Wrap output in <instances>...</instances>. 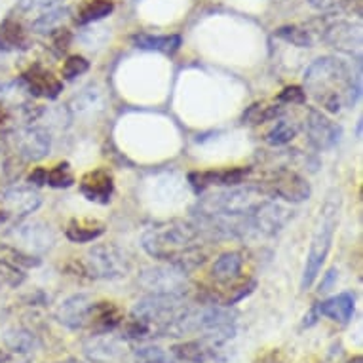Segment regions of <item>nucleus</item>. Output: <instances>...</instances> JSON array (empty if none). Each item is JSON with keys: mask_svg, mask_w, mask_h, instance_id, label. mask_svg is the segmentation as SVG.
<instances>
[{"mask_svg": "<svg viewBox=\"0 0 363 363\" xmlns=\"http://www.w3.org/2000/svg\"><path fill=\"white\" fill-rule=\"evenodd\" d=\"M143 250L152 259L164 261L173 267L186 268L203 262L202 230L198 225L185 220H167L150 226L143 234Z\"/></svg>", "mask_w": 363, "mask_h": 363, "instance_id": "obj_1", "label": "nucleus"}, {"mask_svg": "<svg viewBox=\"0 0 363 363\" xmlns=\"http://www.w3.org/2000/svg\"><path fill=\"white\" fill-rule=\"evenodd\" d=\"M304 86L318 105L329 113L352 107L359 97V78L352 74L346 63L335 57L315 60L304 72Z\"/></svg>", "mask_w": 363, "mask_h": 363, "instance_id": "obj_2", "label": "nucleus"}, {"mask_svg": "<svg viewBox=\"0 0 363 363\" xmlns=\"http://www.w3.org/2000/svg\"><path fill=\"white\" fill-rule=\"evenodd\" d=\"M340 202L342 200H340L339 192H329L328 200H325L322 211H320V219H318L314 236H312V242H310L306 264H304L303 270V280H301V289L303 291L312 287V284H314L318 274H320V270H322L323 262L328 259L331 244H333L335 228L339 225Z\"/></svg>", "mask_w": 363, "mask_h": 363, "instance_id": "obj_3", "label": "nucleus"}, {"mask_svg": "<svg viewBox=\"0 0 363 363\" xmlns=\"http://www.w3.org/2000/svg\"><path fill=\"white\" fill-rule=\"evenodd\" d=\"M186 308L189 306L181 295H149L133 306L131 320L145 325L149 335L152 331L166 335L167 328L179 320Z\"/></svg>", "mask_w": 363, "mask_h": 363, "instance_id": "obj_4", "label": "nucleus"}, {"mask_svg": "<svg viewBox=\"0 0 363 363\" xmlns=\"http://www.w3.org/2000/svg\"><path fill=\"white\" fill-rule=\"evenodd\" d=\"M264 202V192L259 186L230 189L215 192L198 202L202 215H230V217H247Z\"/></svg>", "mask_w": 363, "mask_h": 363, "instance_id": "obj_5", "label": "nucleus"}, {"mask_svg": "<svg viewBox=\"0 0 363 363\" xmlns=\"http://www.w3.org/2000/svg\"><path fill=\"white\" fill-rule=\"evenodd\" d=\"M84 267L91 278L114 280L130 272V259L118 245L97 244L86 253Z\"/></svg>", "mask_w": 363, "mask_h": 363, "instance_id": "obj_6", "label": "nucleus"}, {"mask_svg": "<svg viewBox=\"0 0 363 363\" xmlns=\"http://www.w3.org/2000/svg\"><path fill=\"white\" fill-rule=\"evenodd\" d=\"M139 286L150 295H185L189 278L183 268L166 264V267H149L139 274Z\"/></svg>", "mask_w": 363, "mask_h": 363, "instance_id": "obj_7", "label": "nucleus"}, {"mask_svg": "<svg viewBox=\"0 0 363 363\" xmlns=\"http://www.w3.org/2000/svg\"><path fill=\"white\" fill-rule=\"evenodd\" d=\"M261 189V186H259ZM264 194L268 196H278L286 202H304L308 200L310 194H312V189L306 183V179L301 177L298 173L287 169V167H281V169H276L270 177L267 179V183L262 185L261 189Z\"/></svg>", "mask_w": 363, "mask_h": 363, "instance_id": "obj_8", "label": "nucleus"}, {"mask_svg": "<svg viewBox=\"0 0 363 363\" xmlns=\"http://www.w3.org/2000/svg\"><path fill=\"white\" fill-rule=\"evenodd\" d=\"M304 130L310 145L318 150H329L337 147L342 138V128L329 120L322 111L318 108H308L306 120H304Z\"/></svg>", "mask_w": 363, "mask_h": 363, "instance_id": "obj_9", "label": "nucleus"}, {"mask_svg": "<svg viewBox=\"0 0 363 363\" xmlns=\"http://www.w3.org/2000/svg\"><path fill=\"white\" fill-rule=\"evenodd\" d=\"M94 301L86 293H77V295H71L69 298H65L63 303L60 304V308L55 312V318L61 325H65L69 329H84L86 325H89V320H91V310H94Z\"/></svg>", "mask_w": 363, "mask_h": 363, "instance_id": "obj_10", "label": "nucleus"}, {"mask_svg": "<svg viewBox=\"0 0 363 363\" xmlns=\"http://www.w3.org/2000/svg\"><path fill=\"white\" fill-rule=\"evenodd\" d=\"M251 217V228H255L257 233L262 234H276L280 233L281 228L289 223L293 217V211L286 206H280L276 202H264L250 215Z\"/></svg>", "mask_w": 363, "mask_h": 363, "instance_id": "obj_11", "label": "nucleus"}, {"mask_svg": "<svg viewBox=\"0 0 363 363\" xmlns=\"http://www.w3.org/2000/svg\"><path fill=\"white\" fill-rule=\"evenodd\" d=\"M323 40L342 54L356 55L362 52V27L352 21H335L325 29Z\"/></svg>", "mask_w": 363, "mask_h": 363, "instance_id": "obj_12", "label": "nucleus"}, {"mask_svg": "<svg viewBox=\"0 0 363 363\" xmlns=\"http://www.w3.org/2000/svg\"><path fill=\"white\" fill-rule=\"evenodd\" d=\"M251 173L250 167H228V169H209V172L189 173L192 189L202 192L209 186H238Z\"/></svg>", "mask_w": 363, "mask_h": 363, "instance_id": "obj_13", "label": "nucleus"}, {"mask_svg": "<svg viewBox=\"0 0 363 363\" xmlns=\"http://www.w3.org/2000/svg\"><path fill=\"white\" fill-rule=\"evenodd\" d=\"M21 82L30 96L35 97H46V99H55L63 91V82L46 71L42 65H33L29 71L23 72Z\"/></svg>", "mask_w": 363, "mask_h": 363, "instance_id": "obj_14", "label": "nucleus"}, {"mask_svg": "<svg viewBox=\"0 0 363 363\" xmlns=\"http://www.w3.org/2000/svg\"><path fill=\"white\" fill-rule=\"evenodd\" d=\"M80 192L86 200L96 203H108L114 192L113 175L107 169H94L80 179Z\"/></svg>", "mask_w": 363, "mask_h": 363, "instance_id": "obj_15", "label": "nucleus"}, {"mask_svg": "<svg viewBox=\"0 0 363 363\" xmlns=\"http://www.w3.org/2000/svg\"><path fill=\"white\" fill-rule=\"evenodd\" d=\"M84 354L94 363H116L124 356V345L122 340L114 339L113 335L99 333L86 340Z\"/></svg>", "mask_w": 363, "mask_h": 363, "instance_id": "obj_16", "label": "nucleus"}, {"mask_svg": "<svg viewBox=\"0 0 363 363\" xmlns=\"http://www.w3.org/2000/svg\"><path fill=\"white\" fill-rule=\"evenodd\" d=\"M19 149L27 160H42L52 149V138L42 128H29L19 139Z\"/></svg>", "mask_w": 363, "mask_h": 363, "instance_id": "obj_17", "label": "nucleus"}, {"mask_svg": "<svg viewBox=\"0 0 363 363\" xmlns=\"http://www.w3.org/2000/svg\"><path fill=\"white\" fill-rule=\"evenodd\" d=\"M354 308H356V301L352 293H340L337 297H331L328 301L318 304L315 314L325 315L329 320L339 323H348L354 315Z\"/></svg>", "mask_w": 363, "mask_h": 363, "instance_id": "obj_18", "label": "nucleus"}, {"mask_svg": "<svg viewBox=\"0 0 363 363\" xmlns=\"http://www.w3.org/2000/svg\"><path fill=\"white\" fill-rule=\"evenodd\" d=\"M219 348H215L208 340H189L181 342L172 348V356H175L181 362L186 363H206L208 359H213L217 356Z\"/></svg>", "mask_w": 363, "mask_h": 363, "instance_id": "obj_19", "label": "nucleus"}, {"mask_svg": "<svg viewBox=\"0 0 363 363\" xmlns=\"http://www.w3.org/2000/svg\"><path fill=\"white\" fill-rule=\"evenodd\" d=\"M131 42L141 50L162 52L166 55H173L181 48V36L179 35H147V33H139V35L131 36Z\"/></svg>", "mask_w": 363, "mask_h": 363, "instance_id": "obj_20", "label": "nucleus"}, {"mask_svg": "<svg viewBox=\"0 0 363 363\" xmlns=\"http://www.w3.org/2000/svg\"><path fill=\"white\" fill-rule=\"evenodd\" d=\"M23 228L25 242L29 244V247L33 251L44 253V251H50L54 247L55 234L50 225H44L40 220H36V223H29Z\"/></svg>", "mask_w": 363, "mask_h": 363, "instance_id": "obj_21", "label": "nucleus"}, {"mask_svg": "<svg viewBox=\"0 0 363 363\" xmlns=\"http://www.w3.org/2000/svg\"><path fill=\"white\" fill-rule=\"evenodd\" d=\"M242 264H244V259L236 251H230V253H223V255L215 261L213 268H211V276L215 280L220 281V284H228L238 278L240 270H242Z\"/></svg>", "mask_w": 363, "mask_h": 363, "instance_id": "obj_22", "label": "nucleus"}, {"mask_svg": "<svg viewBox=\"0 0 363 363\" xmlns=\"http://www.w3.org/2000/svg\"><path fill=\"white\" fill-rule=\"evenodd\" d=\"M67 238L74 242V244H86V242H94L99 236L105 234V226L101 223H94V220H71L69 226L65 228Z\"/></svg>", "mask_w": 363, "mask_h": 363, "instance_id": "obj_23", "label": "nucleus"}, {"mask_svg": "<svg viewBox=\"0 0 363 363\" xmlns=\"http://www.w3.org/2000/svg\"><path fill=\"white\" fill-rule=\"evenodd\" d=\"M27 36L19 21L8 18L0 23V50L4 52H13V50L25 48Z\"/></svg>", "mask_w": 363, "mask_h": 363, "instance_id": "obj_24", "label": "nucleus"}, {"mask_svg": "<svg viewBox=\"0 0 363 363\" xmlns=\"http://www.w3.org/2000/svg\"><path fill=\"white\" fill-rule=\"evenodd\" d=\"M120 318H122V315H120L118 308H116L113 303H99L94 304L89 323H91V325H97V329H99L101 333H111V331L120 323Z\"/></svg>", "mask_w": 363, "mask_h": 363, "instance_id": "obj_25", "label": "nucleus"}, {"mask_svg": "<svg viewBox=\"0 0 363 363\" xmlns=\"http://www.w3.org/2000/svg\"><path fill=\"white\" fill-rule=\"evenodd\" d=\"M8 202L12 203V211H16L18 215H27L40 208L42 198L38 192L30 191V189H19V191L8 194Z\"/></svg>", "mask_w": 363, "mask_h": 363, "instance_id": "obj_26", "label": "nucleus"}, {"mask_svg": "<svg viewBox=\"0 0 363 363\" xmlns=\"http://www.w3.org/2000/svg\"><path fill=\"white\" fill-rule=\"evenodd\" d=\"M114 10L113 0H89L86 6L80 8V12L77 16L78 25H89L96 23L99 19H105L111 16Z\"/></svg>", "mask_w": 363, "mask_h": 363, "instance_id": "obj_27", "label": "nucleus"}, {"mask_svg": "<svg viewBox=\"0 0 363 363\" xmlns=\"http://www.w3.org/2000/svg\"><path fill=\"white\" fill-rule=\"evenodd\" d=\"M297 122H293V120H278L274 128L268 131L267 141L268 145H272V147H281V145L291 143L293 139L297 138Z\"/></svg>", "mask_w": 363, "mask_h": 363, "instance_id": "obj_28", "label": "nucleus"}, {"mask_svg": "<svg viewBox=\"0 0 363 363\" xmlns=\"http://www.w3.org/2000/svg\"><path fill=\"white\" fill-rule=\"evenodd\" d=\"M276 36L281 38V40L289 42L297 48H310L312 46V36L306 29L303 27H297V25H286V27H280L276 30Z\"/></svg>", "mask_w": 363, "mask_h": 363, "instance_id": "obj_29", "label": "nucleus"}, {"mask_svg": "<svg viewBox=\"0 0 363 363\" xmlns=\"http://www.w3.org/2000/svg\"><path fill=\"white\" fill-rule=\"evenodd\" d=\"M67 13H69V10H65V8H52L36 19L33 23V29L36 33H54L55 29H60V23L67 18Z\"/></svg>", "mask_w": 363, "mask_h": 363, "instance_id": "obj_30", "label": "nucleus"}, {"mask_svg": "<svg viewBox=\"0 0 363 363\" xmlns=\"http://www.w3.org/2000/svg\"><path fill=\"white\" fill-rule=\"evenodd\" d=\"M72 183H74V177H72L71 166L67 162L57 164L54 169L48 172V185L54 186V189H69Z\"/></svg>", "mask_w": 363, "mask_h": 363, "instance_id": "obj_31", "label": "nucleus"}, {"mask_svg": "<svg viewBox=\"0 0 363 363\" xmlns=\"http://www.w3.org/2000/svg\"><path fill=\"white\" fill-rule=\"evenodd\" d=\"M281 113L280 107H264V105H251L250 111L244 114V120L251 122V124H262L268 120L276 118Z\"/></svg>", "mask_w": 363, "mask_h": 363, "instance_id": "obj_32", "label": "nucleus"}, {"mask_svg": "<svg viewBox=\"0 0 363 363\" xmlns=\"http://www.w3.org/2000/svg\"><path fill=\"white\" fill-rule=\"evenodd\" d=\"M135 362L138 363H177L167 352L162 348L150 346V348H139L135 352Z\"/></svg>", "mask_w": 363, "mask_h": 363, "instance_id": "obj_33", "label": "nucleus"}, {"mask_svg": "<svg viewBox=\"0 0 363 363\" xmlns=\"http://www.w3.org/2000/svg\"><path fill=\"white\" fill-rule=\"evenodd\" d=\"M89 69V61L82 55H71L69 60L63 63V69H61V74L65 80H74L77 77L84 74V72Z\"/></svg>", "mask_w": 363, "mask_h": 363, "instance_id": "obj_34", "label": "nucleus"}, {"mask_svg": "<svg viewBox=\"0 0 363 363\" xmlns=\"http://www.w3.org/2000/svg\"><path fill=\"white\" fill-rule=\"evenodd\" d=\"M308 2L318 12H345L350 10L352 4L357 0H308Z\"/></svg>", "mask_w": 363, "mask_h": 363, "instance_id": "obj_35", "label": "nucleus"}, {"mask_svg": "<svg viewBox=\"0 0 363 363\" xmlns=\"http://www.w3.org/2000/svg\"><path fill=\"white\" fill-rule=\"evenodd\" d=\"M71 40H72V35L69 33L67 29H55L52 33V50H54L55 55H61L65 52L69 46H71Z\"/></svg>", "mask_w": 363, "mask_h": 363, "instance_id": "obj_36", "label": "nucleus"}, {"mask_svg": "<svg viewBox=\"0 0 363 363\" xmlns=\"http://www.w3.org/2000/svg\"><path fill=\"white\" fill-rule=\"evenodd\" d=\"M278 101L291 103V105H303L306 101V91H303V88H298V86H289V88L284 89L278 96Z\"/></svg>", "mask_w": 363, "mask_h": 363, "instance_id": "obj_37", "label": "nucleus"}, {"mask_svg": "<svg viewBox=\"0 0 363 363\" xmlns=\"http://www.w3.org/2000/svg\"><path fill=\"white\" fill-rule=\"evenodd\" d=\"M99 91L94 88H86L80 94V96L74 97V101L78 103V113H84V111H88V108H94V105L97 103V99H99Z\"/></svg>", "mask_w": 363, "mask_h": 363, "instance_id": "obj_38", "label": "nucleus"}, {"mask_svg": "<svg viewBox=\"0 0 363 363\" xmlns=\"http://www.w3.org/2000/svg\"><path fill=\"white\" fill-rule=\"evenodd\" d=\"M63 0H19V8L23 12H33V10H52Z\"/></svg>", "mask_w": 363, "mask_h": 363, "instance_id": "obj_39", "label": "nucleus"}, {"mask_svg": "<svg viewBox=\"0 0 363 363\" xmlns=\"http://www.w3.org/2000/svg\"><path fill=\"white\" fill-rule=\"evenodd\" d=\"M29 183H35V185H48V169H44V167H36V169H33V173L29 175Z\"/></svg>", "mask_w": 363, "mask_h": 363, "instance_id": "obj_40", "label": "nucleus"}, {"mask_svg": "<svg viewBox=\"0 0 363 363\" xmlns=\"http://www.w3.org/2000/svg\"><path fill=\"white\" fill-rule=\"evenodd\" d=\"M337 276H339L337 268H331V270H328V274L323 276L322 284H320V293H328L329 289L333 287L335 281H337Z\"/></svg>", "mask_w": 363, "mask_h": 363, "instance_id": "obj_41", "label": "nucleus"}, {"mask_svg": "<svg viewBox=\"0 0 363 363\" xmlns=\"http://www.w3.org/2000/svg\"><path fill=\"white\" fill-rule=\"evenodd\" d=\"M350 363H363L362 356H356V357H352V359H350Z\"/></svg>", "mask_w": 363, "mask_h": 363, "instance_id": "obj_42", "label": "nucleus"}, {"mask_svg": "<svg viewBox=\"0 0 363 363\" xmlns=\"http://www.w3.org/2000/svg\"><path fill=\"white\" fill-rule=\"evenodd\" d=\"M60 363H82V362H78V359H74V357H69V359H65V362H60Z\"/></svg>", "mask_w": 363, "mask_h": 363, "instance_id": "obj_43", "label": "nucleus"}, {"mask_svg": "<svg viewBox=\"0 0 363 363\" xmlns=\"http://www.w3.org/2000/svg\"><path fill=\"white\" fill-rule=\"evenodd\" d=\"M2 120H4V113L0 111V122H2Z\"/></svg>", "mask_w": 363, "mask_h": 363, "instance_id": "obj_44", "label": "nucleus"}]
</instances>
